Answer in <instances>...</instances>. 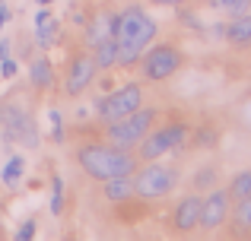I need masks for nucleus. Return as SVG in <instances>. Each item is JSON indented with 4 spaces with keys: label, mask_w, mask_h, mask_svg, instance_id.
<instances>
[{
    "label": "nucleus",
    "mask_w": 251,
    "mask_h": 241,
    "mask_svg": "<svg viewBox=\"0 0 251 241\" xmlns=\"http://www.w3.org/2000/svg\"><path fill=\"white\" fill-rule=\"evenodd\" d=\"M156 32H159V25H156V19L150 16L143 6H137L134 0H130L127 10L118 13V67H134V64H140L143 51L153 44Z\"/></svg>",
    "instance_id": "obj_1"
},
{
    "label": "nucleus",
    "mask_w": 251,
    "mask_h": 241,
    "mask_svg": "<svg viewBox=\"0 0 251 241\" xmlns=\"http://www.w3.org/2000/svg\"><path fill=\"white\" fill-rule=\"evenodd\" d=\"M76 162L92 181H111L121 175H134L140 168V155L121 146H105V143H89V146L76 149Z\"/></svg>",
    "instance_id": "obj_2"
},
{
    "label": "nucleus",
    "mask_w": 251,
    "mask_h": 241,
    "mask_svg": "<svg viewBox=\"0 0 251 241\" xmlns=\"http://www.w3.org/2000/svg\"><path fill=\"white\" fill-rule=\"evenodd\" d=\"M175 184H178V168L162 165L159 159L147 162L143 168L134 172V197L140 200H162L175 191Z\"/></svg>",
    "instance_id": "obj_3"
},
{
    "label": "nucleus",
    "mask_w": 251,
    "mask_h": 241,
    "mask_svg": "<svg viewBox=\"0 0 251 241\" xmlns=\"http://www.w3.org/2000/svg\"><path fill=\"white\" fill-rule=\"evenodd\" d=\"M156 108H137V111H130V114H124V118H118V121H111L108 124V143L111 146H121V149H134V146H140V140L153 130V124H156Z\"/></svg>",
    "instance_id": "obj_4"
},
{
    "label": "nucleus",
    "mask_w": 251,
    "mask_h": 241,
    "mask_svg": "<svg viewBox=\"0 0 251 241\" xmlns=\"http://www.w3.org/2000/svg\"><path fill=\"white\" fill-rule=\"evenodd\" d=\"M188 133L191 130H188L184 121L162 124V127L150 130L140 140L137 155H140V162H153V159H162V155H169V153H178V149H184V143H188Z\"/></svg>",
    "instance_id": "obj_5"
},
{
    "label": "nucleus",
    "mask_w": 251,
    "mask_h": 241,
    "mask_svg": "<svg viewBox=\"0 0 251 241\" xmlns=\"http://www.w3.org/2000/svg\"><path fill=\"white\" fill-rule=\"evenodd\" d=\"M140 105H143V86L140 83H124V86L99 95V99L92 102V111H96L105 124H111V121L124 118V114L137 111Z\"/></svg>",
    "instance_id": "obj_6"
},
{
    "label": "nucleus",
    "mask_w": 251,
    "mask_h": 241,
    "mask_svg": "<svg viewBox=\"0 0 251 241\" xmlns=\"http://www.w3.org/2000/svg\"><path fill=\"white\" fill-rule=\"evenodd\" d=\"M0 133H3V143H23L29 149H35L42 140L32 118L13 102H0Z\"/></svg>",
    "instance_id": "obj_7"
},
{
    "label": "nucleus",
    "mask_w": 251,
    "mask_h": 241,
    "mask_svg": "<svg viewBox=\"0 0 251 241\" xmlns=\"http://www.w3.org/2000/svg\"><path fill=\"white\" fill-rule=\"evenodd\" d=\"M184 57L175 44H156V48H147L140 57V70H143V80L150 83H166L181 70Z\"/></svg>",
    "instance_id": "obj_8"
},
{
    "label": "nucleus",
    "mask_w": 251,
    "mask_h": 241,
    "mask_svg": "<svg viewBox=\"0 0 251 241\" xmlns=\"http://www.w3.org/2000/svg\"><path fill=\"white\" fill-rule=\"evenodd\" d=\"M229 213H232V197H229L226 187H213L207 191L201 206V229L203 232H216L229 222Z\"/></svg>",
    "instance_id": "obj_9"
},
{
    "label": "nucleus",
    "mask_w": 251,
    "mask_h": 241,
    "mask_svg": "<svg viewBox=\"0 0 251 241\" xmlns=\"http://www.w3.org/2000/svg\"><path fill=\"white\" fill-rule=\"evenodd\" d=\"M96 73H99V67H96V61H92V54L74 57V64H70V73H67V80H64V92H67L70 99H80L86 89L92 86Z\"/></svg>",
    "instance_id": "obj_10"
},
{
    "label": "nucleus",
    "mask_w": 251,
    "mask_h": 241,
    "mask_svg": "<svg viewBox=\"0 0 251 241\" xmlns=\"http://www.w3.org/2000/svg\"><path fill=\"white\" fill-rule=\"evenodd\" d=\"M201 206H203V197L197 191L188 194V197H181L175 203V213H172V229L181 232V235L201 229Z\"/></svg>",
    "instance_id": "obj_11"
},
{
    "label": "nucleus",
    "mask_w": 251,
    "mask_h": 241,
    "mask_svg": "<svg viewBox=\"0 0 251 241\" xmlns=\"http://www.w3.org/2000/svg\"><path fill=\"white\" fill-rule=\"evenodd\" d=\"M226 42L232 48H248L251 44V10L248 13H239L226 22Z\"/></svg>",
    "instance_id": "obj_12"
},
{
    "label": "nucleus",
    "mask_w": 251,
    "mask_h": 241,
    "mask_svg": "<svg viewBox=\"0 0 251 241\" xmlns=\"http://www.w3.org/2000/svg\"><path fill=\"white\" fill-rule=\"evenodd\" d=\"M57 32H61V22L51 16L48 6H42V10L35 13V38H38V44H42V48H51V44L57 42Z\"/></svg>",
    "instance_id": "obj_13"
},
{
    "label": "nucleus",
    "mask_w": 251,
    "mask_h": 241,
    "mask_svg": "<svg viewBox=\"0 0 251 241\" xmlns=\"http://www.w3.org/2000/svg\"><path fill=\"white\" fill-rule=\"evenodd\" d=\"M134 197V175H121V178L105 181V200L111 203H124V200Z\"/></svg>",
    "instance_id": "obj_14"
},
{
    "label": "nucleus",
    "mask_w": 251,
    "mask_h": 241,
    "mask_svg": "<svg viewBox=\"0 0 251 241\" xmlns=\"http://www.w3.org/2000/svg\"><path fill=\"white\" fill-rule=\"evenodd\" d=\"M92 61L99 70H108L118 64V38H102L99 44H92Z\"/></svg>",
    "instance_id": "obj_15"
},
{
    "label": "nucleus",
    "mask_w": 251,
    "mask_h": 241,
    "mask_svg": "<svg viewBox=\"0 0 251 241\" xmlns=\"http://www.w3.org/2000/svg\"><path fill=\"white\" fill-rule=\"evenodd\" d=\"M29 83L35 89H48L51 83H54V67H51L48 57H35V61L29 64Z\"/></svg>",
    "instance_id": "obj_16"
},
{
    "label": "nucleus",
    "mask_w": 251,
    "mask_h": 241,
    "mask_svg": "<svg viewBox=\"0 0 251 241\" xmlns=\"http://www.w3.org/2000/svg\"><path fill=\"white\" fill-rule=\"evenodd\" d=\"M229 219H232V232L235 235H251V197L235 200Z\"/></svg>",
    "instance_id": "obj_17"
},
{
    "label": "nucleus",
    "mask_w": 251,
    "mask_h": 241,
    "mask_svg": "<svg viewBox=\"0 0 251 241\" xmlns=\"http://www.w3.org/2000/svg\"><path fill=\"white\" fill-rule=\"evenodd\" d=\"M226 191H229V197H232V203H235V200L251 197V168H242V172H235Z\"/></svg>",
    "instance_id": "obj_18"
},
{
    "label": "nucleus",
    "mask_w": 251,
    "mask_h": 241,
    "mask_svg": "<svg viewBox=\"0 0 251 241\" xmlns=\"http://www.w3.org/2000/svg\"><path fill=\"white\" fill-rule=\"evenodd\" d=\"M23 175H25V159L23 155H10L6 165H3V172H0V181H3L6 187H16L19 181H23Z\"/></svg>",
    "instance_id": "obj_19"
},
{
    "label": "nucleus",
    "mask_w": 251,
    "mask_h": 241,
    "mask_svg": "<svg viewBox=\"0 0 251 241\" xmlns=\"http://www.w3.org/2000/svg\"><path fill=\"white\" fill-rule=\"evenodd\" d=\"M48 210H51V216H61V213H64V181H61V175H54V178H51V200H48Z\"/></svg>",
    "instance_id": "obj_20"
},
{
    "label": "nucleus",
    "mask_w": 251,
    "mask_h": 241,
    "mask_svg": "<svg viewBox=\"0 0 251 241\" xmlns=\"http://www.w3.org/2000/svg\"><path fill=\"white\" fill-rule=\"evenodd\" d=\"M216 168L213 165H207V168H201V172L194 175V181H191V184H194V191H213L216 187Z\"/></svg>",
    "instance_id": "obj_21"
},
{
    "label": "nucleus",
    "mask_w": 251,
    "mask_h": 241,
    "mask_svg": "<svg viewBox=\"0 0 251 241\" xmlns=\"http://www.w3.org/2000/svg\"><path fill=\"white\" fill-rule=\"evenodd\" d=\"M210 6H213V10H226V13H232V16H239V13H248L251 10V0H210Z\"/></svg>",
    "instance_id": "obj_22"
},
{
    "label": "nucleus",
    "mask_w": 251,
    "mask_h": 241,
    "mask_svg": "<svg viewBox=\"0 0 251 241\" xmlns=\"http://www.w3.org/2000/svg\"><path fill=\"white\" fill-rule=\"evenodd\" d=\"M48 124H51V140L64 143V118H61L57 108H51V111H48Z\"/></svg>",
    "instance_id": "obj_23"
},
{
    "label": "nucleus",
    "mask_w": 251,
    "mask_h": 241,
    "mask_svg": "<svg viewBox=\"0 0 251 241\" xmlns=\"http://www.w3.org/2000/svg\"><path fill=\"white\" fill-rule=\"evenodd\" d=\"M194 143H197V146H213V143H216V130L213 127H201L194 133Z\"/></svg>",
    "instance_id": "obj_24"
},
{
    "label": "nucleus",
    "mask_w": 251,
    "mask_h": 241,
    "mask_svg": "<svg viewBox=\"0 0 251 241\" xmlns=\"http://www.w3.org/2000/svg\"><path fill=\"white\" fill-rule=\"evenodd\" d=\"M16 73H19V64L13 61V57H3V61H0V76H3V80H13Z\"/></svg>",
    "instance_id": "obj_25"
},
{
    "label": "nucleus",
    "mask_w": 251,
    "mask_h": 241,
    "mask_svg": "<svg viewBox=\"0 0 251 241\" xmlns=\"http://www.w3.org/2000/svg\"><path fill=\"white\" fill-rule=\"evenodd\" d=\"M32 238H35V219H29L16 229V241H32Z\"/></svg>",
    "instance_id": "obj_26"
},
{
    "label": "nucleus",
    "mask_w": 251,
    "mask_h": 241,
    "mask_svg": "<svg viewBox=\"0 0 251 241\" xmlns=\"http://www.w3.org/2000/svg\"><path fill=\"white\" fill-rule=\"evenodd\" d=\"M10 19H13V13H10V6H6V3H0V29H3V25H6V22H10Z\"/></svg>",
    "instance_id": "obj_27"
},
{
    "label": "nucleus",
    "mask_w": 251,
    "mask_h": 241,
    "mask_svg": "<svg viewBox=\"0 0 251 241\" xmlns=\"http://www.w3.org/2000/svg\"><path fill=\"white\" fill-rule=\"evenodd\" d=\"M156 6H181V3H188V0H153Z\"/></svg>",
    "instance_id": "obj_28"
},
{
    "label": "nucleus",
    "mask_w": 251,
    "mask_h": 241,
    "mask_svg": "<svg viewBox=\"0 0 251 241\" xmlns=\"http://www.w3.org/2000/svg\"><path fill=\"white\" fill-rule=\"evenodd\" d=\"M3 57H10V42H6V38L0 42V61H3Z\"/></svg>",
    "instance_id": "obj_29"
},
{
    "label": "nucleus",
    "mask_w": 251,
    "mask_h": 241,
    "mask_svg": "<svg viewBox=\"0 0 251 241\" xmlns=\"http://www.w3.org/2000/svg\"><path fill=\"white\" fill-rule=\"evenodd\" d=\"M35 3H38V6H51V3H54V0H35Z\"/></svg>",
    "instance_id": "obj_30"
},
{
    "label": "nucleus",
    "mask_w": 251,
    "mask_h": 241,
    "mask_svg": "<svg viewBox=\"0 0 251 241\" xmlns=\"http://www.w3.org/2000/svg\"><path fill=\"white\" fill-rule=\"evenodd\" d=\"M0 143H3V133H0Z\"/></svg>",
    "instance_id": "obj_31"
},
{
    "label": "nucleus",
    "mask_w": 251,
    "mask_h": 241,
    "mask_svg": "<svg viewBox=\"0 0 251 241\" xmlns=\"http://www.w3.org/2000/svg\"><path fill=\"white\" fill-rule=\"evenodd\" d=\"M127 3H130V0H127Z\"/></svg>",
    "instance_id": "obj_32"
}]
</instances>
